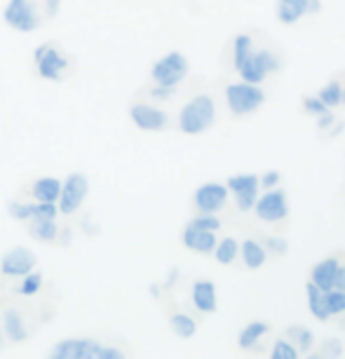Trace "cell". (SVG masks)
Returning <instances> with one entry per match:
<instances>
[{"mask_svg":"<svg viewBox=\"0 0 345 359\" xmlns=\"http://www.w3.org/2000/svg\"><path fill=\"white\" fill-rule=\"evenodd\" d=\"M214 118H216L214 99L209 94H198L191 104L184 106V111L179 115V127L186 134H202L214 125Z\"/></svg>","mask_w":345,"mask_h":359,"instance_id":"1","label":"cell"},{"mask_svg":"<svg viewBox=\"0 0 345 359\" xmlns=\"http://www.w3.org/2000/svg\"><path fill=\"white\" fill-rule=\"evenodd\" d=\"M226 101H228L230 113L242 118V115L259 111L263 106V101H266V92H263L259 85H252V83H233L226 87Z\"/></svg>","mask_w":345,"mask_h":359,"instance_id":"2","label":"cell"},{"mask_svg":"<svg viewBox=\"0 0 345 359\" xmlns=\"http://www.w3.org/2000/svg\"><path fill=\"white\" fill-rule=\"evenodd\" d=\"M151 76L155 80V85L160 87H177L181 80L188 76V59L181 52H169L153 66Z\"/></svg>","mask_w":345,"mask_h":359,"instance_id":"3","label":"cell"},{"mask_svg":"<svg viewBox=\"0 0 345 359\" xmlns=\"http://www.w3.org/2000/svg\"><path fill=\"white\" fill-rule=\"evenodd\" d=\"M277 69V59L275 54L270 50H259V52H252L249 57L242 62L240 66V76L245 83H252V85H261L263 80L270 71Z\"/></svg>","mask_w":345,"mask_h":359,"instance_id":"4","label":"cell"},{"mask_svg":"<svg viewBox=\"0 0 345 359\" xmlns=\"http://www.w3.org/2000/svg\"><path fill=\"white\" fill-rule=\"evenodd\" d=\"M256 216L266 223H280L289 216V205H287V195L280 188H268V193H263L256 200Z\"/></svg>","mask_w":345,"mask_h":359,"instance_id":"5","label":"cell"},{"mask_svg":"<svg viewBox=\"0 0 345 359\" xmlns=\"http://www.w3.org/2000/svg\"><path fill=\"white\" fill-rule=\"evenodd\" d=\"M228 193L235 195V202H238L240 212H249L256 205V198H259V176L256 174H238L228 179Z\"/></svg>","mask_w":345,"mask_h":359,"instance_id":"6","label":"cell"},{"mask_svg":"<svg viewBox=\"0 0 345 359\" xmlns=\"http://www.w3.org/2000/svg\"><path fill=\"white\" fill-rule=\"evenodd\" d=\"M85 198H87V179L83 174H71L64 181L62 193H59V212L62 214L78 212Z\"/></svg>","mask_w":345,"mask_h":359,"instance_id":"7","label":"cell"},{"mask_svg":"<svg viewBox=\"0 0 345 359\" xmlns=\"http://www.w3.org/2000/svg\"><path fill=\"white\" fill-rule=\"evenodd\" d=\"M228 200V186L223 184H205L195 191V207H198L200 214H214L226 205Z\"/></svg>","mask_w":345,"mask_h":359,"instance_id":"8","label":"cell"},{"mask_svg":"<svg viewBox=\"0 0 345 359\" xmlns=\"http://www.w3.org/2000/svg\"><path fill=\"white\" fill-rule=\"evenodd\" d=\"M5 22H8L12 29L29 33L38 26L36 19V10L29 0H10L8 8H5Z\"/></svg>","mask_w":345,"mask_h":359,"instance_id":"9","label":"cell"},{"mask_svg":"<svg viewBox=\"0 0 345 359\" xmlns=\"http://www.w3.org/2000/svg\"><path fill=\"white\" fill-rule=\"evenodd\" d=\"M33 268H36V254L29 252V249H22V247L8 252L3 256V263H0V270L10 277H22L26 273H31Z\"/></svg>","mask_w":345,"mask_h":359,"instance_id":"10","label":"cell"},{"mask_svg":"<svg viewBox=\"0 0 345 359\" xmlns=\"http://www.w3.org/2000/svg\"><path fill=\"white\" fill-rule=\"evenodd\" d=\"M130 115H132L134 125L141 127V130H146V132H158V130H162V127L167 125V115L162 111H158V108L146 106V104L132 106Z\"/></svg>","mask_w":345,"mask_h":359,"instance_id":"11","label":"cell"},{"mask_svg":"<svg viewBox=\"0 0 345 359\" xmlns=\"http://www.w3.org/2000/svg\"><path fill=\"white\" fill-rule=\"evenodd\" d=\"M36 62H38L40 76L47 78V80H57V78H59V71L66 69L64 57H59V52H57V50H52L50 45H43V47H40V50L36 52Z\"/></svg>","mask_w":345,"mask_h":359,"instance_id":"12","label":"cell"},{"mask_svg":"<svg viewBox=\"0 0 345 359\" xmlns=\"http://www.w3.org/2000/svg\"><path fill=\"white\" fill-rule=\"evenodd\" d=\"M184 245L198 254H212L216 247V235L212 230H200V228L188 226L184 230Z\"/></svg>","mask_w":345,"mask_h":359,"instance_id":"13","label":"cell"},{"mask_svg":"<svg viewBox=\"0 0 345 359\" xmlns=\"http://www.w3.org/2000/svg\"><path fill=\"white\" fill-rule=\"evenodd\" d=\"M193 303L200 313H214L216 310V287L209 280H198L193 284Z\"/></svg>","mask_w":345,"mask_h":359,"instance_id":"14","label":"cell"},{"mask_svg":"<svg viewBox=\"0 0 345 359\" xmlns=\"http://www.w3.org/2000/svg\"><path fill=\"white\" fill-rule=\"evenodd\" d=\"M306 296H308V308H310V315L317 317V320H329V308H327V291H322L317 284L310 280L306 284Z\"/></svg>","mask_w":345,"mask_h":359,"instance_id":"15","label":"cell"},{"mask_svg":"<svg viewBox=\"0 0 345 359\" xmlns=\"http://www.w3.org/2000/svg\"><path fill=\"white\" fill-rule=\"evenodd\" d=\"M336 270H338V261L336 259H324L313 268V280L322 291H331L334 289V280H336Z\"/></svg>","mask_w":345,"mask_h":359,"instance_id":"16","label":"cell"},{"mask_svg":"<svg viewBox=\"0 0 345 359\" xmlns=\"http://www.w3.org/2000/svg\"><path fill=\"white\" fill-rule=\"evenodd\" d=\"M306 15V0H277V17L282 24L292 26Z\"/></svg>","mask_w":345,"mask_h":359,"instance_id":"17","label":"cell"},{"mask_svg":"<svg viewBox=\"0 0 345 359\" xmlns=\"http://www.w3.org/2000/svg\"><path fill=\"white\" fill-rule=\"evenodd\" d=\"M240 254H242V261L249 270H259L263 268L266 263V249H263L256 240H245L240 245Z\"/></svg>","mask_w":345,"mask_h":359,"instance_id":"18","label":"cell"},{"mask_svg":"<svg viewBox=\"0 0 345 359\" xmlns=\"http://www.w3.org/2000/svg\"><path fill=\"white\" fill-rule=\"evenodd\" d=\"M270 331V327H268V322H249L245 329L240 331V338H238V343H240V348L242 350H252L256 343L261 341L263 336H266Z\"/></svg>","mask_w":345,"mask_h":359,"instance_id":"19","label":"cell"},{"mask_svg":"<svg viewBox=\"0 0 345 359\" xmlns=\"http://www.w3.org/2000/svg\"><path fill=\"white\" fill-rule=\"evenodd\" d=\"M59 193H62V184L57 179H40L33 184V195L38 198V202L59 200Z\"/></svg>","mask_w":345,"mask_h":359,"instance_id":"20","label":"cell"},{"mask_svg":"<svg viewBox=\"0 0 345 359\" xmlns=\"http://www.w3.org/2000/svg\"><path fill=\"white\" fill-rule=\"evenodd\" d=\"M238 252H240V245L238 240H233V237H223V240L219 242V245L214 247V259L223 263V266H228V263H233L235 259H238Z\"/></svg>","mask_w":345,"mask_h":359,"instance_id":"21","label":"cell"},{"mask_svg":"<svg viewBox=\"0 0 345 359\" xmlns=\"http://www.w3.org/2000/svg\"><path fill=\"white\" fill-rule=\"evenodd\" d=\"M341 94H343V85L338 83V80H329V83L320 90L317 97H320V101L327 108H334V106L341 104Z\"/></svg>","mask_w":345,"mask_h":359,"instance_id":"22","label":"cell"},{"mask_svg":"<svg viewBox=\"0 0 345 359\" xmlns=\"http://www.w3.org/2000/svg\"><path fill=\"white\" fill-rule=\"evenodd\" d=\"M169 324H172L174 334L179 338H191V336H195V331H198V324H195L193 317H188V315H174L172 320H169Z\"/></svg>","mask_w":345,"mask_h":359,"instance_id":"23","label":"cell"},{"mask_svg":"<svg viewBox=\"0 0 345 359\" xmlns=\"http://www.w3.org/2000/svg\"><path fill=\"white\" fill-rule=\"evenodd\" d=\"M252 36H247V33H242V36L235 38V45H233V62H235V69H240L242 62L252 54Z\"/></svg>","mask_w":345,"mask_h":359,"instance_id":"24","label":"cell"},{"mask_svg":"<svg viewBox=\"0 0 345 359\" xmlns=\"http://www.w3.org/2000/svg\"><path fill=\"white\" fill-rule=\"evenodd\" d=\"M5 331H8L10 341H24L26 338V331L22 327V317L15 310H8L5 313Z\"/></svg>","mask_w":345,"mask_h":359,"instance_id":"25","label":"cell"},{"mask_svg":"<svg viewBox=\"0 0 345 359\" xmlns=\"http://www.w3.org/2000/svg\"><path fill=\"white\" fill-rule=\"evenodd\" d=\"M80 345H83V341H78V338L62 341L52 350V357L54 359H80Z\"/></svg>","mask_w":345,"mask_h":359,"instance_id":"26","label":"cell"},{"mask_svg":"<svg viewBox=\"0 0 345 359\" xmlns=\"http://www.w3.org/2000/svg\"><path fill=\"white\" fill-rule=\"evenodd\" d=\"M57 226H54V219H38V223L33 226V237L40 242H52L57 237Z\"/></svg>","mask_w":345,"mask_h":359,"instance_id":"27","label":"cell"},{"mask_svg":"<svg viewBox=\"0 0 345 359\" xmlns=\"http://www.w3.org/2000/svg\"><path fill=\"white\" fill-rule=\"evenodd\" d=\"M270 357H273V359H296V357H299V350H296L294 343L280 338V341H275L273 350H270Z\"/></svg>","mask_w":345,"mask_h":359,"instance_id":"28","label":"cell"},{"mask_svg":"<svg viewBox=\"0 0 345 359\" xmlns=\"http://www.w3.org/2000/svg\"><path fill=\"white\" fill-rule=\"evenodd\" d=\"M327 308H329V315H343L345 313V291H341V289L327 291Z\"/></svg>","mask_w":345,"mask_h":359,"instance_id":"29","label":"cell"},{"mask_svg":"<svg viewBox=\"0 0 345 359\" xmlns=\"http://www.w3.org/2000/svg\"><path fill=\"white\" fill-rule=\"evenodd\" d=\"M287 334L294 338V343L299 345L303 352H308L310 348H313V331H308V329H303V327H292V329L287 331Z\"/></svg>","mask_w":345,"mask_h":359,"instance_id":"30","label":"cell"},{"mask_svg":"<svg viewBox=\"0 0 345 359\" xmlns=\"http://www.w3.org/2000/svg\"><path fill=\"white\" fill-rule=\"evenodd\" d=\"M188 226H193V228H200V230H219L221 228V221L216 219L214 214H200L198 219H193L191 223H188Z\"/></svg>","mask_w":345,"mask_h":359,"instance_id":"31","label":"cell"},{"mask_svg":"<svg viewBox=\"0 0 345 359\" xmlns=\"http://www.w3.org/2000/svg\"><path fill=\"white\" fill-rule=\"evenodd\" d=\"M31 209L36 219H54L59 212V209L54 207V202H38V205H31Z\"/></svg>","mask_w":345,"mask_h":359,"instance_id":"32","label":"cell"},{"mask_svg":"<svg viewBox=\"0 0 345 359\" xmlns=\"http://www.w3.org/2000/svg\"><path fill=\"white\" fill-rule=\"evenodd\" d=\"M40 284H43V277H40L38 273H26V280L22 284V294H26V296L36 294V291L40 289Z\"/></svg>","mask_w":345,"mask_h":359,"instance_id":"33","label":"cell"},{"mask_svg":"<svg viewBox=\"0 0 345 359\" xmlns=\"http://www.w3.org/2000/svg\"><path fill=\"white\" fill-rule=\"evenodd\" d=\"M303 111L308 115H320L327 111V106L322 104L320 97H303Z\"/></svg>","mask_w":345,"mask_h":359,"instance_id":"34","label":"cell"},{"mask_svg":"<svg viewBox=\"0 0 345 359\" xmlns=\"http://www.w3.org/2000/svg\"><path fill=\"white\" fill-rule=\"evenodd\" d=\"M10 216H12V219L26 221V219H31V216H33V209H31V205H19V202H12Z\"/></svg>","mask_w":345,"mask_h":359,"instance_id":"35","label":"cell"},{"mask_svg":"<svg viewBox=\"0 0 345 359\" xmlns=\"http://www.w3.org/2000/svg\"><path fill=\"white\" fill-rule=\"evenodd\" d=\"M268 249L275 256H284V254H287L289 245H287V240H284V237H268Z\"/></svg>","mask_w":345,"mask_h":359,"instance_id":"36","label":"cell"},{"mask_svg":"<svg viewBox=\"0 0 345 359\" xmlns=\"http://www.w3.org/2000/svg\"><path fill=\"white\" fill-rule=\"evenodd\" d=\"M324 357H341L343 355V348H341V341H336V338H331V341H327V345H324L322 350Z\"/></svg>","mask_w":345,"mask_h":359,"instance_id":"37","label":"cell"},{"mask_svg":"<svg viewBox=\"0 0 345 359\" xmlns=\"http://www.w3.org/2000/svg\"><path fill=\"white\" fill-rule=\"evenodd\" d=\"M277 184H280V174L277 172H266V176L259 179V186H263V188H275Z\"/></svg>","mask_w":345,"mask_h":359,"instance_id":"38","label":"cell"},{"mask_svg":"<svg viewBox=\"0 0 345 359\" xmlns=\"http://www.w3.org/2000/svg\"><path fill=\"white\" fill-rule=\"evenodd\" d=\"M317 118H320V120H317V125H320V130H327V127L334 125V115H331V108H327V111L320 113V115H317Z\"/></svg>","mask_w":345,"mask_h":359,"instance_id":"39","label":"cell"},{"mask_svg":"<svg viewBox=\"0 0 345 359\" xmlns=\"http://www.w3.org/2000/svg\"><path fill=\"white\" fill-rule=\"evenodd\" d=\"M334 289H341V291H345V266H341V263H338V270H336Z\"/></svg>","mask_w":345,"mask_h":359,"instance_id":"40","label":"cell"},{"mask_svg":"<svg viewBox=\"0 0 345 359\" xmlns=\"http://www.w3.org/2000/svg\"><path fill=\"white\" fill-rule=\"evenodd\" d=\"M125 355L115 348H101V359H123Z\"/></svg>","mask_w":345,"mask_h":359,"instance_id":"41","label":"cell"},{"mask_svg":"<svg viewBox=\"0 0 345 359\" xmlns=\"http://www.w3.org/2000/svg\"><path fill=\"white\" fill-rule=\"evenodd\" d=\"M322 3L320 0H306V15H320Z\"/></svg>","mask_w":345,"mask_h":359,"instance_id":"42","label":"cell"}]
</instances>
